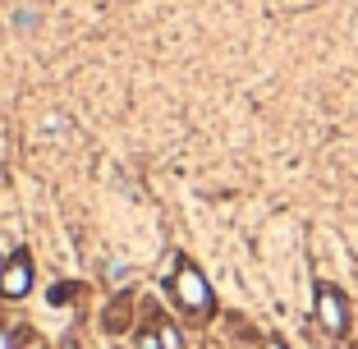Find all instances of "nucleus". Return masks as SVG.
<instances>
[{"instance_id":"obj_1","label":"nucleus","mask_w":358,"mask_h":349,"mask_svg":"<svg viewBox=\"0 0 358 349\" xmlns=\"http://www.w3.org/2000/svg\"><path fill=\"white\" fill-rule=\"evenodd\" d=\"M166 290H170V299H175V308L193 322H207L211 313H216V294H211L202 266L193 262L189 253L175 257V266H170V276H166Z\"/></svg>"},{"instance_id":"obj_2","label":"nucleus","mask_w":358,"mask_h":349,"mask_svg":"<svg viewBox=\"0 0 358 349\" xmlns=\"http://www.w3.org/2000/svg\"><path fill=\"white\" fill-rule=\"evenodd\" d=\"M313 318H317V327L327 331V336H345L349 331V299H345V290L340 285H331V280H317L313 285Z\"/></svg>"},{"instance_id":"obj_3","label":"nucleus","mask_w":358,"mask_h":349,"mask_svg":"<svg viewBox=\"0 0 358 349\" xmlns=\"http://www.w3.org/2000/svg\"><path fill=\"white\" fill-rule=\"evenodd\" d=\"M32 280H37V266H32V257L19 248V253H10L5 266H0V299H28Z\"/></svg>"},{"instance_id":"obj_4","label":"nucleus","mask_w":358,"mask_h":349,"mask_svg":"<svg viewBox=\"0 0 358 349\" xmlns=\"http://www.w3.org/2000/svg\"><path fill=\"white\" fill-rule=\"evenodd\" d=\"M157 331H161V349H184V336H179V327L170 318H161L157 313Z\"/></svg>"},{"instance_id":"obj_5","label":"nucleus","mask_w":358,"mask_h":349,"mask_svg":"<svg viewBox=\"0 0 358 349\" xmlns=\"http://www.w3.org/2000/svg\"><path fill=\"white\" fill-rule=\"evenodd\" d=\"M138 349H161V331H157V318L138 327Z\"/></svg>"},{"instance_id":"obj_6","label":"nucleus","mask_w":358,"mask_h":349,"mask_svg":"<svg viewBox=\"0 0 358 349\" xmlns=\"http://www.w3.org/2000/svg\"><path fill=\"white\" fill-rule=\"evenodd\" d=\"M0 349H14V336H10V327H0Z\"/></svg>"},{"instance_id":"obj_7","label":"nucleus","mask_w":358,"mask_h":349,"mask_svg":"<svg viewBox=\"0 0 358 349\" xmlns=\"http://www.w3.org/2000/svg\"><path fill=\"white\" fill-rule=\"evenodd\" d=\"M262 349H285V340H275V336H271V340H262Z\"/></svg>"},{"instance_id":"obj_8","label":"nucleus","mask_w":358,"mask_h":349,"mask_svg":"<svg viewBox=\"0 0 358 349\" xmlns=\"http://www.w3.org/2000/svg\"><path fill=\"white\" fill-rule=\"evenodd\" d=\"M60 349H78V345H74V340H64V345H60Z\"/></svg>"},{"instance_id":"obj_9","label":"nucleus","mask_w":358,"mask_h":349,"mask_svg":"<svg viewBox=\"0 0 358 349\" xmlns=\"http://www.w3.org/2000/svg\"><path fill=\"white\" fill-rule=\"evenodd\" d=\"M0 266H5V257H0Z\"/></svg>"}]
</instances>
